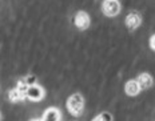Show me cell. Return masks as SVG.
Here are the masks:
<instances>
[{
  "mask_svg": "<svg viewBox=\"0 0 155 121\" xmlns=\"http://www.w3.org/2000/svg\"><path fill=\"white\" fill-rule=\"evenodd\" d=\"M66 108L71 116H74V117L82 116L83 110H84V97L80 93L71 95L66 101Z\"/></svg>",
  "mask_w": 155,
  "mask_h": 121,
  "instance_id": "obj_1",
  "label": "cell"
},
{
  "mask_svg": "<svg viewBox=\"0 0 155 121\" xmlns=\"http://www.w3.org/2000/svg\"><path fill=\"white\" fill-rule=\"evenodd\" d=\"M44 97H46V89L41 87V85L35 84V85L28 87L27 93H25V100H30L32 103H39Z\"/></svg>",
  "mask_w": 155,
  "mask_h": 121,
  "instance_id": "obj_2",
  "label": "cell"
},
{
  "mask_svg": "<svg viewBox=\"0 0 155 121\" xmlns=\"http://www.w3.org/2000/svg\"><path fill=\"white\" fill-rule=\"evenodd\" d=\"M120 3L118 0H104L102 3V12L107 17H114L120 12Z\"/></svg>",
  "mask_w": 155,
  "mask_h": 121,
  "instance_id": "obj_3",
  "label": "cell"
},
{
  "mask_svg": "<svg viewBox=\"0 0 155 121\" xmlns=\"http://www.w3.org/2000/svg\"><path fill=\"white\" fill-rule=\"evenodd\" d=\"M74 24L79 31H86L91 25V17L86 11H78L74 17Z\"/></svg>",
  "mask_w": 155,
  "mask_h": 121,
  "instance_id": "obj_4",
  "label": "cell"
},
{
  "mask_svg": "<svg viewBox=\"0 0 155 121\" xmlns=\"http://www.w3.org/2000/svg\"><path fill=\"white\" fill-rule=\"evenodd\" d=\"M126 27L128 28V31H135L139 28V25L142 24V16L139 12L137 11H131L130 14L126 16Z\"/></svg>",
  "mask_w": 155,
  "mask_h": 121,
  "instance_id": "obj_5",
  "label": "cell"
},
{
  "mask_svg": "<svg viewBox=\"0 0 155 121\" xmlns=\"http://www.w3.org/2000/svg\"><path fill=\"white\" fill-rule=\"evenodd\" d=\"M43 121H60L62 120V113L60 109L56 107H50L44 110L43 116H41Z\"/></svg>",
  "mask_w": 155,
  "mask_h": 121,
  "instance_id": "obj_6",
  "label": "cell"
},
{
  "mask_svg": "<svg viewBox=\"0 0 155 121\" xmlns=\"http://www.w3.org/2000/svg\"><path fill=\"white\" fill-rule=\"evenodd\" d=\"M137 81H138V84L140 85L142 89H150L154 85L153 76H151L150 73H147V72L140 73V75L137 77Z\"/></svg>",
  "mask_w": 155,
  "mask_h": 121,
  "instance_id": "obj_7",
  "label": "cell"
},
{
  "mask_svg": "<svg viewBox=\"0 0 155 121\" xmlns=\"http://www.w3.org/2000/svg\"><path fill=\"white\" fill-rule=\"evenodd\" d=\"M140 91H142V88L138 84L137 80H130L126 82V85H124V92L128 96H138L140 93Z\"/></svg>",
  "mask_w": 155,
  "mask_h": 121,
  "instance_id": "obj_8",
  "label": "cell"
},
{
  "mask_svg": "<svg viewBox=\"0 0 155 121\" xmlns=\"http://www.w3.org/2000/svg\"><path fill=\"white\" fill-rule=\"evenodd\" d=\"M8 100L11 101V103H20V101H23L25 100V96L23 93H21L20 91H19L18 88H12V89H9V92H8Z\"/></svg>",
  "mask_w": 155,
  "mask_h": 121,
  "instance_id": "obj_9",
  "label": "cell"
},
{
  "mask_svg": "<svg viewBox=\"0 0 155 121\" xmlns=\"http://www.w3.org/2000/svg\"><path fill=\"white\" fill-rule=\"evenodd\" d=\"M91 121H114V117L110 112H102L98 116H95Z\"/></svg>",
  "mask_w": 155,
  "mask_h": 121,
  "instance_id": "obj_10",
  "label": "cell"
},
{
  "mask_svg": "<svg viewBox=\"0 0 155 121\" xmlns=\"http://www.w3.org/2000/svg\"><path fill=\"white\" fill-rule=\"evenodd\" d=\"M16 88L19 89V91L21 92V93L25 96V93H27V89H28V85L25 84V81L21 79V80H19L18 82H16Z\"/></svg>",
  "mask_w": 155,
  "mask_h": 121,
  "instance_id": "obj_11",
  "label": "cell"
},
{
  "mask_svg": "<svg viewBox=\"0 0 155 121\" xmlns=\"http://www.w3.org/2000/svg\"><path fill=\"white\" fill-rule=\"evenodd\" d=\"M23 80L25 81V84H27L28 87L38 84V79H36V76H34V75H28V76H25Z\"/></svg>",
  "mask_w": 155,
  "mask_h": 121,
  "instance_id": "obj_12",
  "label": "cell"
},
{
  "mask_svg": "<svg viewBox=\"0 0 155 121\" xmlns=\"http://www.w3.org/2000/svg\"><path fill=\"white\" fill-rule=\"evenodd\" d=\"M150 47H151V49L153 51H155V33L150 37Z\"/></svg>",
  "mask_w": 155,
  "mask_h": 121,
  "instance_id": "obj_13",
  "label": "cell"
},
{
  "mask_svg": "<svg viewBox=\"0 0 155 121\" xmlns=\"http://www.w3.org/2000/svg\"><path fill=\"white\" fill-rule=\"evenodd\" d=\"M30 121H43L41 119H32V120H30Z\"/></svg>",
  "mask_w": 155,
  "mask_h": 121,
  "instance_id": "obj_14",
  "label": "cell"
},
{
  "mask_svg": "<svg viewBox=\"0 0 155 121\" xmlns=\"http://www.w3.org/2000/svg\"><path fill=\"white\" fill-rule=\"evenodd\" d=\"M3 120V114H2V112H0V121Z\"/></svg>",
  "mask_w": 155,
  "mask_h": 121,
  "instance_id": "obj_15",
  "label": "cell"
}]
</instances>
